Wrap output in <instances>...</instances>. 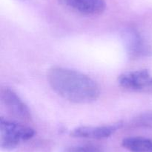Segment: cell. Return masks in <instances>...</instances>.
<instances>
[{"label":"cell","mask_w":152,"mask_h":152,"mask_svg":"<svg viewBox=\"0 0 152 152\" xmlns=\"http://www.w3.org/2000/svg\"><path fill=\"white\" fill-rule=\"evenodd\" d=\"M1 99L10 115L21 121L28 122L31 120V111L28 106L13 89L7 86L1 88Z\"/></svg>","instance_id":"cell-4"},{"label":"cell","mask_w":152,"mask_h":152,"mask_svg":"<svg viewBox=\"0 0 152 152\" xmlns=\"http://www.w3.org/2000/svg\"><path fill=\"white\" fill-rule=\"evenodd\" d=\"M122 126L123 122H121L104 126H80L73 129L71 132V136L77 138L101 139L111 137L115 131L121 128Z\"/></svg>","instance_id":"cell-7"},{"label":"cell","mask_w":152,"mask_h":152,"mask_svg":"<svg viewBox=\"0 0 152 152\" xmlns=\"http://www.w3.org/2000/svg\"><path fill=\"white\" fill-rule=\"evenodd\" d=\"M34 135L35 131L30 127L3 117L0 119V142L4 150H13Z\"/></svg>","instance_id":"cell-2"},{"label":"cell","mask_w":152,"mask_h":152,"mask_svg":"<svg viewBox=\"0 0 152 152\" xmlns=\"http://www.w3.org/2000/svg\"><path fill=\"white\" fill-rule=\"evenodd\" d=\"M66 152H105L103 148L94 145H81L68 148Z\"/></svg>","instance_id":"cell-10"},{"label":"cell","mask_w":152,"mask_h":152,"mask_svg":"<svg viewBox=\"0 0 152 152\" xmlns=\"http://www.w3.org/2000/svg\"><path fill=\"white\" fill-rule=\"evenodd\" d=\"M122 146L130 152H152V139L132 137L123 139Z\"/></svg>","instance_id":"cell-8"},{"label":"cell","mask_w":152,"mask_h":152,"mask_svg":"<svg viewBox=\"0 0 152 152\" xmlns=\"http://www.w3.org/2000/svg\"><path fill=\"white\" fill-rule=\"evenodd\" d=\"M132 125L137 128H152V110L144 112L134 118Z\"/></svg>","instance_id":"cell-9"},{"label":"cell","mask_w":152,"mask_h":152,"mask_svg":"<svg viewBox=\"0 0 152 152\" xmlns=\"http://www.w3.org/2000/svg\"><path fill=\"white\" fill-rule=\"evenodd\" d=\"M120 86L130 91L152 92V75L148 69L123 73L117 79Z\"/></svg>","instance_id":"cell-3"},{"label":"cell","mask_w":152,"mask_h":152,"mask_svg":"<svg viewBox=\"0 0 152 152\" xmlns=\"http://www.w3.org/2000/svg\"><path fill=\"white\" fill-rule=\"evenodd\" d=\"M60 4L72 11L85 16H97L105 11V0H59Z\"/></svg>","instance_id":"cell-5"},{"label":"cell","mask_w":152,"mask_h":152,"mask_svg":"<svg viewBox=\"0 0 152 152\" xmlns=\"http://www.w3.org/2000/svg\"><path fill=\"white\" fill-rule=\"evenodd\" d=\"M48 83L53 90L71 102L88 104L96 101L100 90L96 81L78 71L53 66L47 74Z\"/></svg>","instance_id":"cell-1"},{"label":"cell","mask_w":152,"mask_h":152,"mask_svg":"<svg viewBox=\"0 0 152 152\" xmlns=\"http://www.w3.org/2000/svg\"><path fill=\"white\" fill-rule=\"evenodd\" d=\"M123 39L130 58H138L151 53V49L137 30L127 28L123 33Z\"/></svg>","instance_id":"cell-6"}]
</instances>
